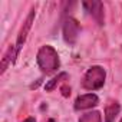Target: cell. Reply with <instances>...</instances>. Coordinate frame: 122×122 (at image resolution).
<instances>
[{"mask_svg": "<svg viewBox=\"0 0 122 122\" xmlns=\"http://www.w3.org/2000/svg\"><path fill=\"white\" fill-rule=\"evenodd\" d=\"M36 60H37V65L42 69V72H45L47 75L57 71L59 66H60L59 55H57L56 49L53 46H50V45H45V46H42L39 49Z\"/></svg>", "mask_w": 122, "mask_h": 122, "instance_id": "cell-1", "label": "cell"}, {"mask_svg": "<svg viewBox=\"0 0 122 122\" xmlns=\"http://www.w3.org/2000/svg\"><path fill=\"white\" fill-rule=\"evenodd\" d=\"M105 79H106L105 69L102 66H99V65H95V66H91L88 69V72L85 73L83 81H82V86L86 91L93 92V91L101 89L105 85Z\"/></svg>", "mask_w": 122, "mask_h": 122, "instance_id": "cell-2", "label": "cell"}, {"mask_svg": "<svg viewBox=\"0 0 122 122\" xmlns=\"http://www.w3.org/2000/svg\"><path fill=\"white\" fill-rule=\"evenodd\" d=\"M81 32V25L75 17H66L63 25H62V35H63V40L69 45L73 46L78 40Z\"/></svg>", "mask_w": 122, "mask_h": 122, "instance_id": "cell-3", "label": "cell"}, {"mask_svg": "<svg viewBox=\"0 0 122 122\" xmlns=\"http://www.w3.org/2000/svg\"><path fill=\"white\" fill-rule=\"evenodd\" d=\"M82 6H83V9L88 12V15H91L92 19H93L99 26H103L105 15H103V3H102V2H98V0H92V2H83Z\"/></svg>", "mask_w": 122, "mask_h": 122, "instance_id": "cell-4", "label": "cell"}, {"mask_svg": "<svg viewBox=\"0 0 122 122\" xmlns=\"http://www.w3.org/2000/svg\"><path fill=\"white\" fill-rule=\"evenodd\" d=\"M35 15H36V13H35V9H32L30 13H29V16H27L26 20L23 22V26H22L19 35H17V40H16V45H15V53H16V57L19 56V53H20V50H22V46H23L25 42H26L27 33H29L30 27H32L33 20H35Z\"/></svg>", "mask_w": 122, "mask_h": 122, "instance_id": "cell-5", "label": "cell"}, {"mask_svg": "<svg viewBox=\"0 0 122 122\" xmlns=\"http://www.w3.org/2000/svg\"><path fill=\"white\" fill-rule=\"evenodd\" d=\"M99 103V98L95 93H85L76 98L73 108L75 111H85V109H91L93 106H96Z\"/></svg>", "mask_w": 122, "mask_h": 122, "instance_id": "cell-6", "label": "cell"}, {"mask_svg": "<svg viewBox=\"0 0 122 122\" xmlns=\"http://www.w3.org/2000/svg\"><path fill=\"white\" fill-rule=\"evenodd\" d=\"M119 111H121V105L116 101H109L105 105V113H103L105 122H113L115 118L118 116Z\"/></svg>", "mask_w": 122, "mask_h": 122, "instance_id": "cell-7", "label": "cell"}, {"mask_svg": "<svg viewBox=\"0 0 122 122\" xmlns=\"http://www.w3.org/2000/svg\"><path fill=\"white\" fill-rule=\"evenodd\" d=\"M79 122H102V115L99 111L86 112L79 118Z\"/></svg>", "mask_w": 122, "mask_h": 122, "instance_id": "cell-8", "label": "cell"}, {"mask_svg": "<svg viewBox=\"0 0 122 122\" xmlns=\"http://www.w3.org/2000/svg\"><path fill=\"white\" fill-rule=\"evenodd\" d=\"M68 78V73L66 72H60L57 76H55V78H52L49 82H46V85H45V89L47 91V92H50V91H53L57 85H59V82L62 81V79H66Z\"/></svg>", "mask_w": 122, "mask_h": 122, "instance_id": "cell-9", "label": "cell"}, {"mask_svg": "<svg viewBox=\"0 0 122 122\" xmlns=\"http://www.w3.org/2000/svg\"><path fill=\"white\" fill-rule=\"evenodd\" d=\"M62 92H63V96H69V95H71V88L62 86Z\"/></svg>", "mask_w": 122, "mask_h": 122, "instance_id": "cell-10", "label": "cell"}, {"mask_svg": "<svg viewBox=\"0 0 122 122\" xmlns=\"http://www.w3.org/2000/svg\"><path fill=\"white\" fill-rule=\"evenodd\" d=\"M23 122H36V119H35L33 116H29V118H26Z\"/></svg>", "mask_w": 122, "mask_h": 122, "instance_id": "cell-11", "label": "cell"}, {"mask_svg": "<svg viewBox=\"0 0 122 122\" xmlns=\"http://www.w3.org/2000/svg\"><path fill=\"white\" fill-rule=\"evenodd\" d=\"M46 122H56V121H55V119H52V118H50V119H47V121H46Z\"/></svg>", "mask_w": 122, "mask_h": 122, "instance_id": "cell-12", "label": "cell"}, {"mask_svg": "<svg viewBox=\"0 0 122 122\" xmlns=\"http://www.w3.org/2000/svg\"><path fill=\"white\" fill-rule=\"evenodd\" d=\"M119 122H122V119H121V121H119Z\"/></svg>", "mask_w": 122, "mask_h": 122, "instance_id": "cell-13", "label": "cell"}]
</instances>
